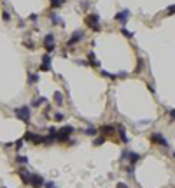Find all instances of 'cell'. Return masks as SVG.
<instances>
[{
    "instance_id": "cell-1",
    "label": "cell",
    "mask_w": 175,
    "mask_h": 188,
    "mask_svg": "<svg viewBox=\"0 0 175 188\" xmlns=\"http://www.w3.org/2000/svg\"><path fill=\"white\" fill-rule=\"evenodd\" d=\"M14 116L21 120L23 123H30V118H32V107L30 106H21V107H16L14 109Z\"/></svg>"
},
{
    "instance_id": "cell-2",
    "label": "cell",
    "mask_w": 175,
    "mask_h": 188,
    "mask_svg": "<svg viewBox=\"0 0 175 188\" xmlns=\"http://www.w3.org/2000/svg\"><path fill=\"white\" fill-rule=\"evenodd\" d=\"M84 25H86L88 28H91L93 32H100V30H102V25H100V16H98L97 12L88 14V16L84 18Z\"/></svg>"
},
{
    "instance_id": "cell-3",
    "label": "cell",
    "mask_w": 175,
    "mask_h": 188,
    "mask_svg": "<svg viewBox=\"0 0 175 188\" xmlns=\"http://www.w3.org/2000/svg\"><path fill=\"white\" fill-rule=\"evenodd\" d=\"M74 132H76V129L70 127V125H65V127L58 129V132H56V142H67Z\"/></svg>"
},
{
    "instance_id": "cell-4",
    "label": "cell",
    "mask_w": 175,
    "mask_h": 188,
    "mask_svg": "<svg viewBox=\"0 0 175 188\" xmlns=\"http://www.w3.org/2000/svg\"><path fill=\"white\" fill-rule=\"evenodd\" d=\"M42 46L46 48L47 53H53L56 49V37H54V34H46L44 39H42Z\"/></svg>"
},
{
    "instance_id": "cell-5",
    "label": "cell",
    "mask_w": 175,
    "mask_h": 188,
    "mask_svg": "<svg viewBox=\"0 0 175 188\" xmlns=\"http://www.w3.org/2000/svg\"><path fill=\"white\" fill-rule=\"evenodd\" d=\"M140 158H142V156H140L138 153H133V151H128V150H124L121 153V162H126V160H128L131 165H135Z\"/></svg>"
},
{
    "instance_id": "cell-6",
    "label": "cell",
    "mask_w": 175,
    "mask_h": 188,
    "mask_svg": "<svg viewBox=\"0 0 175 188\" xmlns=\"http://www.w3.org/2000/svg\"><path fill=\"white\" fill-rule=\"evenodd\" d=\"M84 37H86V35H84V32H82V30H76V32H74V34L68 37V40H67V46H68V48H74V46H76V44H79L81 40H84Z\"/></svg>"
},
{
    "instance_id": "cell-7",
    "label": "cell",
    "mask_w": 175,
    "mask_h": 188,
    "mask_svg": "<svg viewBox=\"0 0 175 188\" xmlns=\"http://www.w3.org/2000/svg\"><path fill=\"white\" fill-rule=\"evenodd\" d=\"M28 185L33 188H42L46 185V181H44V178L40 176V174H33V172H30V178H28Z\"/></svg>"
},
{
    "instance_id": "cell-8",
    "label": "cell",
    "mask_w": 175,
    "mask_h": 188,
    "mask_svg": "<svg viewBox=\"0 0 175 188\" xmlns=\"http://www.w3.org/2000/svg\"><path fill=\"white\" fill-rule=\"evenodd\" d=\"M51 62H53V58H51V53H46V55H42V60H40L39 70H42V72H51V70H53V67H51Z\"/></svg>"
},
{
    "instance_id": "cell-9",
    "label": "cell",
    "mask_w": 175,
    "mask_h": 188,
    "mask_svg": "<svg viewBox=\"0 0 175 188\" xmlns=\"http://www.w3.org/2000/svg\"><path fill=\"white\" fill-rule=\"evenodd\" d=\"M98 132H100L102 135H105V137H114V134L117 132V127H116V125H110V123H107V125H102V127H98Z\"/></svg>"
},
{
    "instance_id": "cell-10",
    "label": "cell",
    "mask_w": 175,
    "mask_h": 188,
    "mask_svg": "<svg viewBox=\"0 0 175 188\" xmlns=\"http://www.w3.org/2000/svg\"><path fill=\"white\" fill-rule=\"evenodd\" d=\"M130 16H131V12H130L128 9H123V11H119L116 16H114V19H116V21H119L123 26H126V23H128Z\"/></svg>"
},
{
    "instance_id": "cell-11",
    "label": "cell",
    "mask_w": 175,
    "mask_h": 188,
    "mask_svg": "<svg viewBox=\"0 0 175 188\" xmlns=\"http://www.w3.org/2000/svg\"><path fill=\"white\" fill-rule=\"evenodd\" d=\"M23 139H25V141H28V142H32V144H42V135H40V134L26 132Z\"/></svg>"
},
{
    "instance_id": "cell-12",
    "label": "cell",
    "mask_w": 175,
    "mask_h": 188,
    "mask_svg": "<svg viewBox=\"0 0 175 188\" xmlns=\"http://www.w3.org/2000/svg\"><path fill=\"white\" fill-rule=\"evenodd\" d=\"M151 141H152L154 144L163 146V148H168V146H170V144H168V141H166L161 134H158V132H156V134H151Z\"/></svg>"
},
{
    "instance_id": "cell-13",
    "label": "cell",
    "mask_w": 175,
    "mask_h": 188,
    "mask_svg": "<svg viewBox=\"0 0 175 188\" xmlns=\"http://www.w3.org/2000/svg\"><path fill=\"white\" fill-rule=\"evenodd\" d=\"M117 134H119V139H121V142H124V144H128L130 142V135L126 134V129L121 125V123H117Z\"/></svg>"
},
{
    "instance_id": "cell-14",
    "label": "cell",
    "mask_w": 175,
    "mask_h": 188,
    "mask_svg": "<svg viewBox=\"0 0 175 188\" xmlns=\"http://www.w3.org/2000/svg\"><path fill=\"white\" fill-rule=\"evenodd\" d=\"M49 19H51V25L65 26V21H63V19H61V16H60V14H56V12H51V14H49Z\"/></svg>"
},
{
    "instance_id": "cell-15",
    "label": "cell",
    "mask_w": 175,
    "mask_h": 188,
    "mask_svg": "<svg viewBox=\"0 0 175 188\" xmlns=\"http://www.w3.org/2000/svg\"><path fill=\"white\" fill-rule=\"evenodd\" d=\"M88 63H89V65H91V67H100V63H98L97 62V57H95V53H93V51H89V53H88Z\"/></svg>"
},
{
    "instance_id": "cell-16",
    "label": "cell",
    "mask_w": 175,
    "mask_h": 188,
    "mask_svg": "<svg viewBox=\"0 0 175 188\" xmlns=\"http://www.w3.org/2000/svg\"><path fill=\"white\" fill-rule=\"evenodd\" d=\"M14 162H16L18 165H28V156H25V155H16V156H14Z\"/></svg>"
},
{
    "instance_id": "cell-17",
    "label": "cell",
    "mask_w": 175,
    "mask_h": 188,
    "mask_svg": "<svg viewBox=\"0 0 175 188\" xmlns=\"http://www.w3.org/2000/svg\"><path fill=\"white\" fill-rule=\"evenodd\" d=\"M47 100H46V97H37L35 100H32V106L30 107H40V106H44Z\"/></svg>"
},
{
    "instance_id": "cell-18",
    "label": "cell",
    "mask_w": 175,
    "mask_h": 188,
    "mask_svg": "<svg viewBox=\"0 0 175 188\" xmlns=\"http://www.w3.org/2000/svg\"><path fill=\"white\" fill-rule=\"evenodd\" d=\"M84 135H88V137H95L98 134V127H88V129H84Z\"/></svg>"
},
{
    "instance_id": "cell-19",
    "label": "cell",
    "mask_w": 175,
    "mask_h": 188,
    "mask_svg": "<svg viewBox=\"0 0 175 188\" xmlns=\"http://www.w3.org/2000/svg\"><path fill=\"white\" fill-rule=\"evenodd\" d=\"M40 79L39 74H35V72H28V84H37Z\"/></svg>"
},
{
    "instance_id": "cell-20",
    "label": "cell",
    "mask_w": 175,
    "mask_h": 188,
    "mask_svg": "<svg viewBox=\"0 0 175 188\" xmlns=\"http://www.w3.org/2000/svg\"><path fill=\"white\" fill-rule=\"evenodd\" d=\"M53 100H54V104H56V106H61V104H63V93H61V92H54Z\"/></svg>"
},
{
    "instance_id": "cell-21",
    "label": "cell",
    "mask_w": 175,
    "mask_h": 188,
    "mask_svg": "<svg viewBox=\"0 0 175 188\" xmlns=\"http://www.w3.org/2000/svg\"><path fill=\"white\" fill-rule=\"evenodd\" d=\"M144 65H145V62H144V58H138L137 60V69H135V72H144Z\"/></svg>"
},
{
    "instance_id": "cell-22",
    "label": "cell",
    "mask_w": 175,
    "mask_h": 188,
    "mask_svg": "<svg viewBox=\"0 0 175 188\" xmlns=\"http://www.w3.org/2000/svg\"><path fill=\"white\" fill-rule=\"evenodd\" d=\"M65 2H67V0H49V4H51V7H53V9H60Z\"/></svg>"
},
{
    "instance_id": "cell-23",
    "label": "cell",
    "mask_w": 175,
    "mask_h": 188,
    "mask_svg": "<svg viewBox=\"0 0 175 188\" xmlns=\"http://www.w3.org/2000/svg\"><path fill=\"white\" fill-rule=\"evenodd\" d=\"M105 135H98V137H95V141H93V146H102L103 142H105Z\"/></svg>"
},
{
    "instance_id": "cell-24",
    "label": "cell",
    "mask_w": 175,
    "mask_h": 188,
    "mask_svg": "<svg viewBox=\"0 0 175 188\" xmlns=\"http://www.w3.org/2000/svg\"><path fill=\"white\" fill-rule=\"evenodd\" d=\"M100 74L105 76V77H109V79H112V81L117 77V74H110V72H107V70H100Z\"/></svg>"
},
{
    "instance_id": "cell-25",
    "label": "cell",
    "mask_w": 175,
    "mask_h": 188,
    "mask_svg": "<svg viewBox=\"0 0 175 188\" xmlns=\"http://www.w3.org/2000/svg\"><path fill=\"white\" fill-rule=\"evenodd\" d=\"M2 19H4L5 23H9V21H11V12H9V11H4V12H2Z\"/></svg>"
},
{
    "instance_id": "cell-26",
    "label": "cell",
    "mask_w": 175,
    "mask_h": 188,
    "mask_svg": "<svg viewBox=\"0 0 175 188\" xmlns=\"http://www.w3.org/2000/svg\"><path fill=\"white\" fill-rule=\"evenodd\" d=\"M23 46H25L26 49H35V44H33L32 40H25V42H23Z\"/></svg>"
},
{
    "instance_id": "cell-27",
    "label": "cell",
    "mask_w": 175,
    "mask_h": 188,
    "mask_svg": "<svg viewBox=\"0 0 175 188\" xmlns=\"http://www.w3.org/2000/svg\"><path fill=\"white\" fill-rule=\"evenodd\" d=\"M121 34H123L124 37H128V39L133 37V32H130V30H126V28H121Z\"/></svg>"
},
{
    "instance_id": "cell-28",
    "label": "cell",
    "mask_w": 175,
    "mask_h": 188,
    "mask_svg": "<svg viewBox=\"0 0 175 188\" xmlns=\"http://www.w3.org/2000/svg\"><path fill=\"white\" fill-rule=\"evenodd\" d=\"M89 5H91V4H89V0H82V2H81V9H84V11H88V9H89Z\"/></svg>"
},
{
    "instance_id": "cell-29",
    "label": "cell",
    "mask_w": 175,
    "mask_h": 188,
    "mask_svg": "<svg viewBox=\"0 0 175 188\" xmlns=\"http://www.w3.org/2000/svg\"><path fill=\"white\" fill-rule=\"evenodd\" d=\"M53 118H54L56 121H63V120H65V114H63V113H54Z\"/></svg>"
},
{
    "instance_id": "cell-30",
    "label": "cell",
    "mask_w": 175,
    "mask_h": 188,
    "mask_svg": "<svg viewBox=\"0 0 175 188\" xmlns=\"http://www.w3.org/2000/svg\"><path fill=\"white\" fill-rule=\"evenodd\" d=\"M23 141H25V139H18V141L14 142V148H16V150H21V148H23Z\"/></svg>"
},
{
    "instance_id": "cell-31",
    "label": "cell",
    "mask_w": 175,
    "mask_h": 188,
    "mask_svg": "<svg viewBox=\"0 0 175 188\" xmlns=\"http://www.w3.org/2000/svg\"><path fill=\"white\" fill-rule=\"evenodd\" d=\"M166 14H170V16H175V5H170V7L166 9Z\"/></svg>"
},
{
    "instance_id": "cell-32",
    "label": "cell",
    "mask_w": 175,
    "mask_h": 188,
    "mask_svg": "<svg viewBox=\"0 0 175 188\" xmlns=\"http://www.w3.org/2000/svg\"><path fill=\"white\" fill-rule=\"evenodd\" d=\"M76 63H77V65H84V67H86V65H88V60H76Z\"/></svg>"
},
{
    "instance_id": "cell-33",
    "label": "cell",
    "mask_w": 175,
    "mask_h": 188,
    "mask_svg": "<svg viewBox=\"0 0 175 188\" xmlns=\"http://www.w3.org/2000/svg\"><path fill=\"white\" fill-rule=\"evenodd\" d=\"M67 144H68V146H76V144H77V141H76V139H68V141H67Z\"/></svg>"
},
{
    "instance_id": "cell-34",
    "label": "cell",
    "mask_w": 175,
    "mask_h": 188,
    "mask_svg": "<svg viewBox=\"0 0 175 188\" xmlns=\"http://www.w3.org/2000/svg\"><path fill=\"white\" fill-rule=\"evenodd\" d=\"M46 188H54V183L53 181H46V185H44Z\"/></svg>"
},
{
    "instance_id": "cell-35",
    "label": "cell",
    "mask_w": 175,
    "mask_h": 188,
    "mask_svg": "<svg viewBox=\"0 0 175 188\" xmlns=\"http://www.w3.org/2000/svg\"><path fill=\"white\" fill-rule=\"evenodd\" d=\"M28 19H30V21H37V19H39V16H37V14H30V16H28Z\"/></svg>"
},
{
    "instance_id": "cell-36",
    "label": "cell",
    "mask_w": 175,
    "mask_h": 188,
    "mask_svg": "<svg viewBox=\"0 0 175 188\" xmlns=\"http://www.w3.org/2000/svg\"><path fill=\"white\" fill-rule=\"evenodd\" d=\"M116 188H128V185H126V183H123V181H119Z\"/></svg>"
},
{
    "instance_id": "cell-37",
    "label": "cell",
    "mask_w": 175,
    "mask_h": 188,
    "mask_svg": "<svg viewBox=\"0 0 175 188\" xmlns=\"http://www.w3.org/2000/svg\"><path fill=\"white\" fill-rule=\"evenodd\" d=\"M168 116H170V118H172V120L175 121V109H172V111H168Z\"/></svg>"
},
{
    "instance_id": "cell-38",
    "label": "cell",
    "mask_w": 175,
    "mask_h": 188,
    "mask_svg": "<svg viewBox=\"0 0 175 188\" xmlns=\"http://www.w3.org/2000/svg\"><path fill=\"white\" fill-rule=\"evenodd\" d=\"M147 88H149V92H151V93H156V88L152 86V84H147Z\"/></svg>"
},
{
    "instance_id": "cell-39",
    "label": "cell",
    "mask_w": 175,
    "mask_h": 188,
    "mask_svg": "<svg viewBox=\"0 0 175 188\" xmlns=\"http://www.w3.org/2000/svg\"><path fill=\"white\" fill-rule=\"evenodd\" d=\"M117 77H121V79H124V77H128V74H126V72H119V74H117Z\"/></svg>"
},
{
    "instance_id": "cell-40",
    "label": "cell",
    "mask_w": 175,
    "mask_h": 188,
    "mask_svg": "<svg viewBox=\"0 0 175 188\" xmlns=\"http://www.w3.org/2000/svg\"><path fill=\"white\" fill-rule=\"evenodd\" d=\"M174 156H175V153H174Z\"/></svg>"
},
{
    "instance_id": "cell-41",
    "label": "cell",
    "mask_w": 175,
    "mask_h": 188,
    "mask_svg": "<svg viewBox=\"0 0 175 188\" xmlns=\"http://www.w3.org/2000/svg\"><path fill=\"white\" fill-rule=\"evenodd\" d=\"M4 188H5V187H4Z\"/></svg>"
},
{
    "instance_id": "cell-42",
    "label": "cell",
    "mask_w": 175,
    "mask_h": 188,
    "mask_svg": "<svg viewBox=\"0 0 175 188\" xmlns=\"http://www.w3.org/2000/svg\"><path fill=\"white\" fill-rule=\"evenodd\" d=\"M54 188H56V187H54Z\"/></svg>"
}]
</instances>
